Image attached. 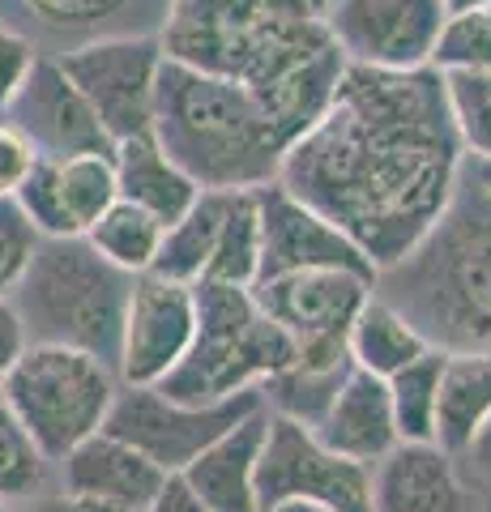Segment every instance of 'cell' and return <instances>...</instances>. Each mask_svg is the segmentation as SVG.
<instances>
[{
    "label": "cell",
    "instance_id": "1",
    "mask_svg": "<svg viewBox=\"0 0 491 512\" xmlns=\"http://www.w3.org/2000/svg\"><path fill=\"white\" fill-rule=\"evenodd\" d=\"M466 163L436 69L346 64L321 120L282 154L278 184L342 227L380 274L436 227Z\"/></svg>",
    "mask_w": 491,
    "mask_h": 512
},
{
    "label": "cell",
    "instance_id": "2",
    "mask_svg": "<svg viewBox=\"0 0 491 512\" xmlns=\"http://www.w3.org/2000/svg\"><path fill=\"white\" fill-rule=\"evenodd\" d=\"M325 13L329 0H167L158 43L171 60L248 86L269 124L299 137L346 73Z\"/></svg>",
    "mask_w": 491,
    "mask_h": 512
},
{
    "label": "cell",
    "instance_id": "3",
    "mask_svg": "<svg viewBox=\"0 0 491 512\" xmlns=\"http://www.w3.org/2000/svg\"><path fill=\"white\" fill-rule=\"evenodd\" d=\"M372 291L445 355L491 346V192L470 163L436 227L398 265L380 269Z\"/></svg>",
    "mask_w": 491,
    "mask_h": 512
},
{
    "label": "cell",
    "instance_id": "4",
    "mask_svg": "<svg viewBox=\"0 0 491 512\" xmlns=\"http://www.w3.org/2000/svg\"><path fill=\"white\" fill-rule=\"evenodd\" d=\"M150 133L201 192L269 188L287 154L248 86L171 56L158 73Z\"/></svg>",
    "mask_w": 491,
    "mask_h": 512
},
{
    "label": "cell",
    "instance_id": "5",
    "mask_svg": "<svg viewBox=\"0 0 491 512\" xmlns=\"http://www.w3.org/2000/svg\"><path fill=\"white\" fill-rule=\"evenodd\" d=\"M129 291L133 274L103 261L86 235H73L39 239L9 299L35 346H69L116 367Z\"/></svg>",
    "mask_w": 491,
    "mask_h": 512
},
{
    "label": "cell",
    "instance_id": "6",
    "mask_svg": "<svg viewBox=\"0 0 491 512\" xmlns=\"http://www.w3.org/2000/svg\"><path fill=\"white\" fill-rule=\"evenodd\" d=\"M291 355L295 342L265 316L252 286L197 282V338L158 389L197 406L231 402L240 393H261Z\"/></svg>",
    "mask_w": 491,
    "mask_h": 512
},
{
    "label": "cell",
    "instance_id": "7",
    "mask_svg": "<svg viewBox=\"0 0 491 512\" xmlns=\"http://www.w3.org/2000/svg\"><path fill=\"white\" fill-rule=\"evenodd\" d=\"M5 402L39 444V453L60 466L82 440L103 431L120 393L116 367L69 346H26L13 372L0 384Z\"/></svg>",
    "mask_w": 491,
    "mask_h": 512
},
{
    "label": "cell",
    "instance_id": "8",
    "mask_svg": "<svg viewBox=\"0 0 491 512\" xmlns=\"http://www.w3.org/2000/svg\"><path fill=\"white\" fill-rule=\"evenodd\" d=\"M261 393H240L231 402H180L163 389H133L120 384L112 414L103 431H112L124 444H133L141 457H150L163 474H184L223 431H231L252 410H261Z\"/></svg>",
    "mask_w": 491,
    "mask_h": 512
},
{
    "label": "cell",
    "instance_id": "9",
    "mask_svg": "<svg viewBox=\"0 0 491 512\" xmlns=\"http://www.w3.org/2000/svg\"><path fill=\"white\" fill-rule=\"evenodd\" d=\"M261 512L278 504H316L329 512H372V470L338 457L304 423L269 414L261 470H257Z\"/></svg>",
    "mask_w": 491,
    "mask_h": 512
},
{
    "label": "cell",
    "instance_id": "10",
    "mask_svg": "<svg viewBox=\"0 0 491 512\" xmlns=\"http://www.w3.org/2000/svg\"><path fill=\"white\" fill-rule=\"evenodd\" d=\"M163 60L167 52L158 35H116V39H94L60 52V64L73 77V86L82 90L90 111L99 116L112 146L154 128V99H158Z\"/></svg>",
    "mask_w": 491,
    "mask_h": 512
},
{
    "label": "cell",
    "instance_id": "11",
    "mask_svg": "<svg viewBox=\"0 0 491 512\" xmlns=\"http://www.w3.org/2000/svg\"><path fill=\"white\" fill-rule=\"evenodd\" d=\"M445 22L449 9L440 0H329L325 13L342 60L376 73L432 69Z\"/></svg>",
    "mask_w": 491,
    "mask_h": 512
},
{
    "label": "cell",
    "instance_id": "12",
    "mask_svg": "<svg viewBox=\"0 0 491 512\" xmlns=\"http://www.w3.org/2000/svg\"><path fill=\"white\" fill-rule=\"evenodd\" d=\"M197 338V286L137 274L124 308L116 376L133 389H158Z\"/></svg>",
    "mask_w": 491,
    "mask_h": 512
},
{
    "label": "cell",
    "instance_id": "13",
    "mask_svg": "<svg viewBox=\"0 0 491 512\" xmlns=\"http://www.w3.org/2000/svg\"><path fill=\"white\" fill-rule=\"evenodd\" d=\"M257 210H261V282L278 274H304V269H351V274L376 278L368 252L278 180L269 188H257Z\"/></svg>",
    "mask_w": 491,
    "mask_h": 512
},
{
    "label": "cell",
    "instance_id": "14",
    "mask_svg": "<svg viewBox=\"0 0 491 512\" xmlns=\"http://www.w3.org/2000/svg\"><path fill=\"white\" fill-rule=\"evenodd\" d=\"M372 286L376 278L351 274V269H304V274L265 278L252 286V295L295 346H321L346 342Z\"/></svg>",
    "mask_w": 491,
    "mask_h": 512
},
{
    "label": "cell",
    "instance_id": "15",
    "mask_svg": "<svg viewBox=\"0 0 491 512\" xmlns=\"http://www.w3.org/2000/svg\"><path fill=\"white\" fill-rule=\"evenodd\" d=\"M0 120H9L18 133L30 137L39 158H73V154H112V137L103 133L99 116L73 86L60 56H39L30 77L22 82L18 99Z\"/></svg>",
    "mask_w": 491,
    "mask_h": 512
},
{
    "label": "cell",
    "instance_id": "16",
    "mask_svg": "<svg viewBox=\"0 0 491 512\" xmlns=\"http://www.w3.org/2000/svg\"><path fill=\"white\" fill-rule=\"evenodd\" d=\"M116 197L120 188L112 154H73L39 158V167L30 171L13 201L39 239H73L86 235Z\"/></svg>",
    "mask_w": 491,
    "mask_h": 512
},
{
    "label": "cell",
    "instance_id": "17",
    "mask_svg": "<svg viewBox=\"0 0 491 512\" xmlns=\"http://www.w3.org/2000/svg\"><path fill=\"white\" fill-rule=\"evenodd\" d=\"M0 18L35 39L39 52L60 56L94 39L158 35L167 0H0Z\"/></svg>",
    "mask_w": 491,
    "mask_h": 512
},
{
    "label": "cell",
    "instance_id": "18",
    "mask_svg": "<svg viewBox=\"0 0 491 512\" xmlns=\"http://www.w3.org/2000/svg\"><path fill=\"white\" fill-rule=\"evenodd\" d=\"M372 512H491V500L449 448L398 444L372 466Z\"/></svg>",
    "mask_w": 491,
    "mask_h": 512
},
{
    "label": "cell",
    "instance_id": "19",
    "mask_svg": "<svg viewBox=\"0 0 491 512\" xmlns=\"http://www.w3.org/2000/svg\"><path fill=\"white\" fill-rule=\"evenodd\" d=\"M56 483L82 504H124L146 512L167 474L112 431H94L56 466Z\"/></svg>",
    "mask_w": 491,
    "mask_h": 512
},
{
    "label": "cell",
    "instance_id": "20",
    "mask_svg": "<svg viewBox=\"0 0 491 512\" xmlns=\"http://www.w3.org/2000/svg\"><path fill=\"white\" fill-rule=\"evenodd\" d=\"M312 431L321 436L325 448H334L338 457L359 461L368 470L402 444L398 423H393V406H389V384L372 372H359V367H351L334 406L325 410V419Z\"/></svg>",
    "mask_w": 491,
    "mask_h": 512
},
{
    "label": "cell",
    "instance_id": "21",
    "mask_svg": "<svg viewBox=\"0 0 491 512\" xmlns=\"http://www.w3.org/2000/svg\"><path fill=\"white\" fill-rule=\"evenodd\" d=\"M269 431V410H252L231 431H223L180 478L193 487L214 512H261L257 470Z\"/></svg>",
    "mask_w": 491,
    "mask_h": 512
},
{
    "label": "cell",
    "instance_id": "22",
    "mask_svg": "<svg viewBox=\"0 0 491 512\" xmlns=\"http://www.w3.org/2000/svg\"><path fill=\"white\" fill-rule=\"evenodd\" d=\"M351 350L346 346H295L291 363L261 384V402L269 414L291 423L316 427L334 406L342 380L351 376Z\"/></svg>",
    "mask_w": 491,
    "mask_h": 512
},
{
    "label": "cell",
    "instance_id": "23",
    "mask_svg": "<svg viewBox=\"0 0 491 512\" xmlns=\"http://www.w3.org/2000/svg\"><path fill=\"white\" fill-rule=\"evenodd\" d=\"M112 167H116L120 197L141 205L146 214H154L163 227H171V222L201 197V188L176 167V158L158 146L154 133H137V137L116 141Z\"/></svg>",
    "mask_w": 491,
    "mask_h": 512
},
{
    "label": "cell",
    "instance_id": "24",
    "mask_svg": "<svg viewBox=\"0 0 491 512\" xmlns=\"http://www.w3.org/2000/svg\"><path fill=\"white\" fill-rule=\"evenodd\" d=\"M346 350H351V363L359 367V372H372L380 380H389L436 346L410 325V316L402 308H393L385 295L372 291L368 299H363L351 333H346Z\"/></svg>",
    "mask_w": 491,
    "mask_h": 512
},
{
    "label": "cell",
    "instance_id": "25",
    "mask_svg": "<svg viewBox=\"0 0 491 512\" xmlns=\"http://www.w3.org/2000/svg\"><path fill=\"white\" fill-rule=\"evenodd\" d=\"M491 419V346L449 350L440 372V419L436 444L462 453L470 436Z\"/></svg>",
    "mask_w": 491,
    "mask_h": 512
},
{
    "label": "cell",
    "instance_id": "26",
    "mask_svg": "<svg viewBox=\"0 0 491 512\" xmlns=\"http://www.w3.org/2000/svg\"><path fill=\"white\" fill-rule=\"evenodd\" d=\"M227 197L231 192H201L188 210L163 231V248L150 274L197 286L210 274L214 248H218V231H223V214H227Z\"/></svg>",
    "mask_w": 491,
    "mask_h": 512
},
{
    "label": "cell",
    "instance_id": "27",
    "mask_svg": "<svg viewBox=\"0 0 491 512\" xmlns=\"http://www.w3.org/2000/svg\"><path fill=\"white\" fill-rule=\"evenodd\" d=\"M163 222L154 214H146L141 205L116 197L107 210L99 214V222L86 231L90 248L103 256V261H112L116 269L124 274H150L154 261H158V248H163Z\"/></svg>",
    "mask_w": 491,
    "mask_h": 512
},
{
    "label": "cell",
    "instance_id": "28",
    "mask_svg": "<svg viewBox=\"0 0 491 512\" xmlns=\"http://www.w3.org/2000/svg\"><path fill=\"white\" fill-rule=\"evenodd\" d=\"M440 372H445V350H427L423 359L389 376V406L398 423L402 444H436L440 419Z\"/></svg>",
    "mask_w": 491,
    "mask_h": 512
},
{
    "label": "cell",
    "instance_id": "29",
    "mask_svg": "<svg viewBox=\"0 0 491 512\" xmlns=\"http://www.w3.org/2000/svg\"><path fill=\"white\" fill-rule=\"evenodd\" d=\"M205 282H227V286H257L261 282V210L257 192H231L218 248L210 261Z\"/></svg>",
    "mask_w": 491,
    "mask_h": 512
},
{
    "label": "cell",
    "instance_id": "30",
    "mask_svg": "<svg viewBox=\"0 0 491 512\" xmlns=\"http://www.w3.org/2000/svg\"><path fill=\"white\" fill-rule=\"evenodd\" d=\"M52 483H56V466L39 453V444L30 440V431L5 402V393H0V500L22 504Z\"/></svg>",
    "mask_w": 491,
    "mask_h": 512
},
{
    "label": "cell",
    "instance_id": "31",
    "mask_svg": "<svg viewBox=\"0 0 491 512\" xmlns=\"http://www.w3.org/2000/svg\"><path fill=\"white\" fill-rule=\"evenodd\" d=\"M440 82H445L449 120L466 158L470 163H491V73L449 69L440 73Z\"/></svg>",
    "mask_w": 491,
    "mask_h": 512
},
{
    "label": "cell",
    "instance_id": "32",
    "mask_svg": "<svg viewBox=\"0 0 491 512\" xmlns=\"http://www.w3.org/2000/svg\"><path fill=\"white\" fill-rule=\"evenodd\" d=\"M432 69L436 73H449V69L491 73V5L449 13V22L436 39Z\"/></svg>",
    "mask_w": 491,
    "mask_h": 512
},
{
    "label": "cell",
    "instance_id": "33",
    "mask_svg": "<svg viewBox=\"0 0 491 512\" xmlns=\"http://www.w3.org/2000/svg\"><path fill=\"white\" fill-rule=\"evenodd\" d=\"M35 244H39V235L26 222V214L18 210V201L0 197V295H9L13 286H18Z\"/></svg>",
    "mask_w": 491,
    "mask_h": 512
},
{
    "label": "cell",
    "instance_id": "34",
    "mask_svg": "<svg viewBox=\"0 0 491 512\" xmlns=\"http://www.w3.org/2000/svg\"><path fill=\"white\" fill-rule=\"evenodd\" d=\"M39 56L43 52L35 47V39L22 35L18 26H9L5 18H0V116H5L9 103L18 99V90L30 77V69H35Z\"/></svg>",
    "mask_w": 491,
    "mask_h": 512
},
{
    "label": "cell",
    "instance_id": "35",
    "mask_svg": "<svg viewBox=\"0 0 491 512\" xmlns=\"http://www.w3.org/2000/svg\"><path fill=\"white\" fill-rule=\"evenodd\" d=\"M39 167V150L30 146V137L18 133L9 120H0V197H18L30 171Z\"/></svg>",
    "mask_w": 491,
    "mask_h": 512
},
{
    "label": "cell",
    "instance_id": "36",
    "mask_svg": "<svg viewBox=\"0 0 491 512\" xmlns=\"http://www.w3.org/2000/svg\"><path fill=\"white\" fill-rule=\"evenodd\" d=\"M26 346H30V338H26L18 308H13L9 295H0V384H5V376L13 372V363L26 355Z\"/></svg>",
    "mask_w": 491,
    "mask_h": 512
},
{
    "label": "cell",
    "instance_id": "37",
    "mask_svg": "<svg viewBox=\"0 0 491 512\" xmlns=\"http://www.w3.org/2000/svg\"><path fill=\"white\" fill-rule=\"evenodd\" d=\"M457 461H462V470L470 474V483L491 500V419L474 431L470 444L457 453Z\"/></svg>",
    "mask_w": 491,
    "mask_h": 512
},
{
    "label": "cell",
    "instance_id": "38",
    "mask_svg": "<svg viewBox=\"0 0 491 512\" xmlns=\"http://www.w3.org/2000/svg\"><path fill=\"white\" fill-rule=\"evenodd\" d=\"M146 512H214V508L205 504L180 474H167V483L158 487V495L146 504Z\"/></svg>",
    "mask_w": 491,
    "mask_h": 512
},
{
    "label": "cell",
    "instance_id": "39",
    "mask_svg": "<svg viewBox=\"0 0 491 512\" xmlns=\"http://www.w3.org/2000/svg\"><path fill=\"white\" fill-rule=\"evenodd\" d=\"M9 512H82V504H77L60 483H52L47 491L30 495V500H22V504H9Z\"/></svg>",
    "mask_w": 491,
    "mask_h": 512
},
{
    "label": "cell",
    "instance_id": "40",
    "mask_svg": "<svg viewBox=\"0 0 491 512\" xmlns=\"http://www.w3.org/2000/svg\"><path fill=\"white\" fill-rule=\"evenodd\" d=\"M449 13H466V9H479V5H491V0H440Z\"/></svg>",
    "mask_w": 491,
    "mask_h": 512
},
{
    "label": "cell",
    "instance_id": "41",
    "mask_svg": "<svg viewBox=\"0 0 491 512\" xmlns=\"http://www.w3.org/2000/svg\"><path fill=\"white\" fill-rule=\"evenodd\" d=\"M82 504V500H77ZM82 512H141V508H124V504H82Z\"/></svg>",
    "mask_w": 491,
    "mask_h": 512
},
{
    "label": "cell",
    "instance_id": "42",
    "mask_svg": "<svg viewBox=\"0 0 491 512\" xmlns=\"http://www.w3.org/2000/svg\"><path fill=\"white\" fill-rule=\"evenodd\" d=\"M470 171H474V180L491 192V163H470Z\"/></svg>",
    "mask_w": 491,
    "mask_h": 512
},
{
    "label": "cell",
    "instance_id": "43",
    "mask_svg": "<svg viewBox=\"0 0 491 512\" xmlns=\"http://www.w3.org/2000/svg\"><path fill=\"white\" fill-rule=\"evenodd\" d=\"M269 512H329V508H316V504H278Z\"/></svg>",
    "mask_w": 491,
    "mask_h": 512
},
{
    "label": "cell",
    "instance_id": "44",
    "mask_svg": "<svg viewBox=\"0 0 491 512\" xmlns=\"http://www.w3.org/2000/svg\"><path fill=\"white\" fill-rule=\"evenodd\" d=\"M0 512H9V504H5V500H0Z\"/></svg>",
    "mask_w": 491,
    "mask_h": 512
}]
</instances>
